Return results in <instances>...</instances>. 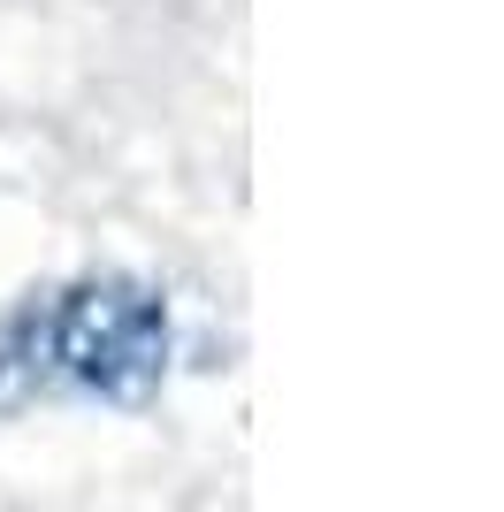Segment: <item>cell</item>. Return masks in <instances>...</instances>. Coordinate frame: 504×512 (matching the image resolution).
I'll return each instance as SVG.
<instances>
[{
    "label": "cell",
    "instance_id": "6da1fadb",
    "mask_svg": "<svg viewBox=\"0 0 504 512\" xmlns=\"http://www.w3.org/2000/svg\"><path fill=\"white\" fill-rule=\"evenodd\" d=\"M176 367V314L153 276H69L0 314V421L31 406L138 413Z\"/></svg>",
    "mask_w": 504,
    "mask_h": 512
}]
</instances>
